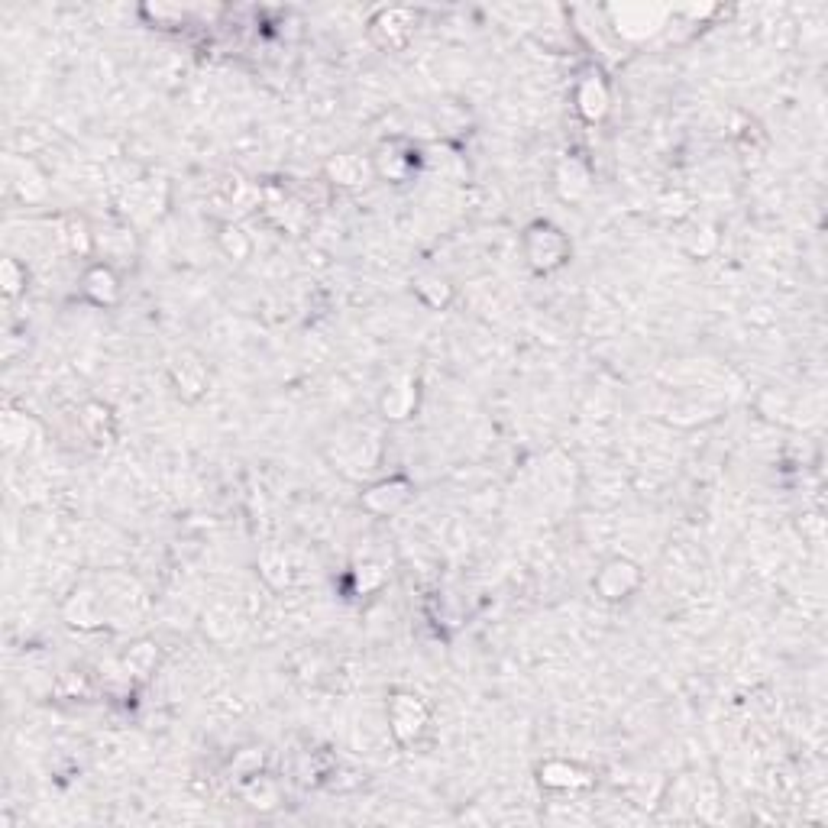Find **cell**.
Here are the masks:
<instances>
[{
    "label": "cell",
    "mask_w": 828,
    "mask_h": 828,
    "mask_svg": "<svg viewBox=\"0 0 828 828\" xmlns=\"http://www.w3.org/2000/svg\"><path fill=\"white\" fill-rule=\"evenodd\" d=\"M524 256H528L531 269L537 272H554L560 266H567L570 259L567 233L550 224V220H537V224L524 230Z\"/></svg>",
    "instance_id": "6da1fadb"
},
{
    "label": "cell",
    "mask_w": 828,
    "mask_h": 828,
    "mask_svg": "<svg viewBox=\"0 0 828 828\" xmlns=\"http://www.w3.org/2000/svg\"><path fill=\"white\" fill-rule=\"evenodd\" d=\"M427 722H431V709L424 706V699L408 693V689H395L389 699V728L395 741L402 748H408V744H414L424 735Z\"/></svg>",
    "instance_id": "7a4b0ae2"
},
{
    "label": "cell",
    "mask_w": 828,
    "mask_h": 828,
    "mask_svg": "<svg viewBox=\"0 0 828 828\" xmlns=\"http://www.w3.org/2000/svg\"><path fill=\"white\" fill-rule=\"evenodd\" d=\"M592 586H596L599 599L605 602H625L641 589V567L631 563L628 557H612L609 563H602Z\"/></svg>",
    "instance_id": "3957f363"
},
{
    "label": "cell",
    "mask_w": 828,
    "mask_h": 828,
    "mask_svg": "<svg viewBox=\"0 0 828 828\" xmlns=\"http://www.w3.org/2000/svg\"><path fill=\"white\" fill-rule=\"evenodd\" d=\"M169 379L175 385L178 398H185V402H198V398L207 392V385H211V372H207V366L201 363V356L185 350L169 363Z\"/></svg>",
    "instance_id": "277c9868"
},
{
    "label": "cell",
    "mask_w": 828,
    "mask_h": 828,
    "mask_svg": "<svg viewBox=\"0 0 828 828\" xmlns=\"http://www.w3.org/2000/svg\"><path fill=\"white\" fill-rule=\"evenodd\" d=\"M573 101H576V110L579 117L596 123L609 114V104H612V94H609V85H605V78L599 72H589L579 78V85L573 91Z\"/></svg>",
    "instance_id": "5b68a950"
},
{
    "label": "cell",
    "mask_w": 828,
    "mask_h": 828,
    "mask_svg": "<svg viewBox=\"0 0 828 828\" xmlns=\"http://www.w3.org/2000/svg\"><path fill=\"white\" fill-rule=\"evenodd\" d=\"M414 408H418V382H414L411 376L392 382L379 398L382 418H389V421H408L414 414Z\"/></svg>",
    "instance_id": "8992f818"
},
{
    "label": "cell",
    "mask_w": 828,
    "mask_h": 828,
    "mask_svg": "<svg viewBox=\"0 0 828 828\" xmlns=\"http://www.w3.org/2000/svg\"><path fill=\"white\" fill-rule=\"evenodd\" d=\"M537 780H541L547 790H579V786H589L592 783V774L586 767H579L573 761H547L537 767Z\"/></svg>",
    "instance_id": "52a82bcc"
},
{
    "label": "cell",
    "mask_w": 828,
    "mask_h": 828,
    "mask_svg": "<svg viewBox=\"0 0 828 828\" xmlns=\"http://www.w3.org/2000/svg\"><path fill=\"white\" fill-rule=\"evenodd\" d=\"M81 292H85V298L94 301V305H114L120 295L117 272L104 266V262H98V266H91L85 272V279H81Z\"/></svg>",
    "instance_id": "ba28073f"
},
{
    "label": "cell",
    "mask_w": 828,
    "mask_h": 828,
    "mask_svg": "<svg viewBox=\"0 0 828 828\" xmlns=\"http://www.w3.org/2000/svg\"><path fill=\"white\" fill-rule=\"evenodd\" d=\"M411 26H414V17L408 10H382L376 20H372V36H382V46H389V49H398V46H405L408 43V36H411Z\"/></svg>",
    "instance_id": "9c48e42d"
},
{
    "label": "cell",
    "mask_w": 828,
    "mask_h": 828,
    "mask_svg": "<svg viewBox=\"0 0 828 828\" xmlns=\"http://www.w3.org/2000/svg\"><path fill=\"white\" fill-rule=\"evenodd\" d=\"M589 165L583 159H563L557 169V191L563 201H579L589 191Z\"/></svg>",
    "instance_id": "30bf717a"
},
{
    "label": "cell",
    "mask_w": 828,
    "mask_h": 828,
    "mask_svg": "<svg viewBox=\"0 0 828 828\" xmlns=\"http://www.w3.org/2000/svg\"><path fill=\"white\" fill-rule=\"evenodd\" d=\"M408 495H411V486L405 479H385V482H379V486H372L366 492L363 502H366V508H372V512L385 515V512H395L398 505H405Z\"/></svg>",
    "instance_id": "8fae6325"
},
{
    "label": "cell",
    "mask_w": 828,
    "mask_h": 828,
    "mask_svg": "<svg viewBox=\"0 0 828 828\" xmlns=\"http://www.w3.org/2000/svg\"><path fill=\"white\" fill-rule=\"evenodd\" d=\"M411 169H414V153L411 149L398 153L395 143L382 146V153L372 159V172H376L379 178H389V182H405Z\"/></svg>",
    "instance_id": "7c38bea8"
},
{
    "label": "cell",
    "mask_w": 828,
    "mask_h": 828,
    "mask_svg": "<svg viewBox=\"0 0 828 828\" xmlns=\"http://www.w3.org/2000/svg\"><path fill=\"white\" fill-rule=\"evenodd\" d=\"M327 175L334 178V185H347V188H356V185H363L366 178L372 175V165L363 162L360 156H337V159H330L327 162Z\"/></svg>",
    "instance_id": "4fadbf2b"
},
{
    "label": "cell",
    "mask_w": 828,
    "mask_h": 828,
    "mask_svg": "<svg viewBox=\"0 0 828 828\" xmlns=\"http://www.w3.org/2000/svg\"><path fill=\"white\" fill-rule=\"evenodd\" d=\"M414 295H418L427 308H447L453 298V288L447 279H440V275H424V279H418V285H414Z\"/></svg>",
    "instance_id": "5bb4252c"
},
{
    "label": "cell",
    "mask_w": 828,
    "mask_h": 828,
    "mask_svg": "<svg viewBox=\"0 0 828 828\" xmlns=\"http://www.w3.org/2000/svg\"><path fill=\"white\" fill-rule=\"evenodd\" d=\"M23 285H26V269L20 266L17 259H7L4 262V292H7V298L17 295Z\"/></svg>",
    "instance_id": "9a60e30c"
}]
</instances>
